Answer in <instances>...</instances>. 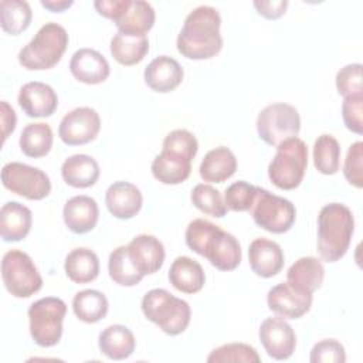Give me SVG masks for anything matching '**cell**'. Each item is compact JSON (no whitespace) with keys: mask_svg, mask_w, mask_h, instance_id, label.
Here are the masks:
<instances>
[{"mask_svg":"<svg viewBox=\"0 0 363 363\" xmlns=\"http://www.w3.org/2000/svg\"><path fill=\"white\" fill-rule=\"evenodd\" d=\"M248 261L252 272L261 278H271L284 267V252L278 242L259 237L248 248Z\"/></svg>","mask_w":363,"mask_h":363,"instance_id":"18","label":"cell"},{"mask_svg":"<svg viewBox=\"0 0 363 363\" xmlns=\"http://www.w3.org/2000/svg\"><path fill=\"white\" fill-rule=\"evenodd\" d=\"M235 170L237 159L225 146H218L207 152L199 167L201 179L210 183H223L230 179Z\"/></svg>","mask_w":363,"mask_h":363,"instance_id":"27","label":"cell"},{"mask_svg":"<svg viewBox=\"0 0 363 363\" xmlns=\"http://www.w3.org/2000/svg\"><path fill=\"white\" fill-rule=\"evenodd\" d=\"M254 7L259 16L268 20H277L285 14L288 1L286 0H255Z\"/></svg>","mask_w":363,"mask_h":363,"instance_id":"47","label":"cell"},{"mask_svg":"<svg viewBox=\"0 0 363 363\" xmlns=\"http://www.w3.org/2000/svg\"><path fill=\"white\" fill-rule=\"evenodd\" d=\"M130 261L145 277L159 271L164 261V247L159 238L150 234H139L126 245Z\"/></svg>","mask_w":363,"mask_h":363,"instance_id":"16","label":"cell"},{"mask_svg":"<svg viewBox=\"0 0 363 363\" xmlns=\"http://www.w3.org/2000/svg\"><path fill=\"white\" fill-rule=\"evenodd\" d=\"M257 196V186L244 180L235 182L225 189L224 204L231 211H250Z\"/></svg>","mask_w":363,"mask_h":363,"instance_id":"39","label":"cell"},{"mask_svg":"<svg viewBox=\"0 0 363 363\" xmlns=\"http://www.w3.org/2000/svg\"><path fill=\"white\" fill-rule=\"evenodd\" d=\"M155 18L156 14L150 3L145 0H130L129 7L115 21V24L118 31L146 35V33L153 27Z\"/></svg>","mask_w":363,"mask_h":363,"instance_id":"30","label":"cell"},{"mask_svg":"<svg viewBox=\"0 0 363 363\" xmlns=\"http://www.w3.org/2000/svg\"><path fill=\"white\" fill-rule=\"evenodd\" d=\"M250 211L258 227L274 234L286 233L296 217L295 206L289 200L261 187H257V196Z\"/></svg>","mask_w":363,"mask_h":363,"instance_id":"9","label":"cell"},{"mask_svg":"<svg viewBox=\"0 0 363 363\" xmlns=\"http://www.w3.org/2000/svg\"><path fill=\"white\" fill-rule=\"evenodd\" d=\"M345 179L354 187H363V142L357 140L349 146L343 163Z\"/></svg>","mask_w":363,"mask_h":363,"instance_id":"42","label":"cell"},{"mask_svg":"<svg viewBox=\"0 0 363 363\" xmlns=\"http://www.w3.org/2000/svg\"><path fill=\"white\" fill-rule=\"evenodd\" d=\"M312 363H343L346 360L345 347L336 339H323L311 350Z\"/></svg>","mask_w":363,"mask_h":363,"instance_id":"44","label":"cell"},{"mask_svg":"<svg viewBox=\"0 0 363 363\" xmlns=\"http://www.w3.org/2000/svg\"><path fill=\"white\" fill-rule=\"evenodd\" d=\"M129 4L130 0H96L94 7L101 16L111 18L115 23L126 11Z\"/></svg>","mask_w":363,"mask_h":363,"instance_id":"46","label":"cell"},{"mask_svg":"<svg viewBox=\"0 0 363 363\" xmlns=\"http://www.w3.org/2000/svg\"><path fill=\"white\" fill-rule=\"evenodd\" d=\"M325 278V268L315 257H302L296 259L286 272V282L303 292L313 294L320 288Z\"/></svg>","mask_w":363,"mask_h":363,"instance_id":"25","label":"cell"},{"mask_svg":"<svg viewBox=\"0 0 363 363\" xmlns=\"http://www.w3.org/2000/svg\"><path fill=\"white\" fill-rule=\"evenodd\" d=\"M221 17L211 6H199L184 18L177 35V51L190 60H208L223 47Z\"/></svg>","mask_w":363,"mask_h":363,"instance_id":"1","label":"cell"},{"mask_svg":"<svg viewBox=\"0 0 363 363\" xmlns=\"http://www.w3.org/2000/svg\"><path fill=\"white\" fill-rule=\"evenodd\" d=\"M217 227L218 225H216L214 223L204 220V218H196V220L190 221L186 228V234H184L187 247L191 251L201 255L207 238L217 230Z\"/></svg>","mask_w":363,"mask_h":363,"instance_id":"43","label":"cell"},{"mask_svg":"<svg viewBox=\"0 0 363 363\" xmlns=\"http://www.w3.org/2000/svg\"><path fill=\"white\" fill-rule=\"evenodd\" d=\"M142 312L147 320L170 336L184 332L191 318L189 303L163 288H155L145 294L142 298Z\"/></svg>","mask_w":363,"mask_h":363,"instance_id":"4","label":"cell"},{"mask_svg":"<svg viewBox=\"0 0 363 363\" xmlns=\"http://www.w3.org/2000/svg\"><path fill=\"white\" fill-rule=\"evenodd\" d=\"M18 105L30 118L51 116L58 106L55 91L44 82L31 81L24 84L18 92Z\"/></svg>","mask_w":363,"mask_h":363,"instance_id":"15","label":"cell"},{"mask_svg":"<svg viewBox=\"0 0 363 363\" xmlns=\"http://www.w3.org/2000/svg\"><path fill=\"white\" fill-rule=\"evenodd\" d=\"M65 274L75 284H86L99 275L98 255L89 248H74L65 258Z\"/></svg>","mask_w":363,"mask_h":363,"instance_id":"29","label":"cell"},{"mask_svg":"<svg viewBox=\"0 0 363 363\" xmlns=\"http://www.w3.org/2000/svg\"><path fill=\"white\" fill-rule=\"evenodd\" d=\"M259 340L269 357L286 360L296 346V336L292 326L281 316L267 318L259 326Z\"/></svg>","mask_w":363,"mask_h":363,"instance_id":"12","label":"cell"},{"mask_svg":"<svg viewBox=\"0 0 363 363\" xmlns=\"http://www.w3.org/2000/svg\"><path fill=\"white\" fill-rule=\"evenodd\" d=\"M308 166V146L296 138L284 140L277 146V153L268 166L269 180L281 190L296 189Z\"/></svg>","mask_w":363,"mask_h":363,"instance_id":"5","label":"cell"},{"mask_svg":"<svg viewBox=\"0 0 363 363\" xmlns=\"http://www.w3.org/2000/svg\"><path fill=\"white\" fill-rule=\"evenodd\" d=\"M149 51L146 35L128 34L118 31L111 40V54L122 65H135L140 62Z\"/></svg>","mask_w":363,"mask_h":363,"instance_id":"28","label":"cell"},{"mask_svg":"<svg viewBox=\"0 0 363 363\" xmlns=\"http://www.w3.org/2000/svg\"><path fill=\"white\" fill-rule=\"evenodd\" d=\"M99 129L101 118L98 112L89 106H79L64 115L58 126V136L65 145L78 146L94 140Z\"/></svg>","mask_w":363,"mask_h":363,"instance_id":"11","label":"cell"},{"mask_svg":"<svg viewBox=\"0 0 363 363\" xmlns=\"http://www.w3.org/2000/svg\"><path fill=\"white\" fill-rule=\"evenodd\" d=\"M162 149L170 150L173 153L182 155V156L193 160L199 150V143H197L196 136L190 130L174 129L164 136Z\"/></svg>","mask_w":363,"mask_h":363,"instance_id":"40","label":"cell"},{"mask_svg":"<svg viewBox=\"0 0 363 363\" xmlns=\"http://www.w3.org/2000/svg\"><path fill=\"white\" fill-rule=\"evenodd\" d=\"M52 130L48 123L35 122L28 123L20 133V149L28 157H43L45 156L52 146Z\"/></svg>","mask_w":363,"mask_h":363,"instance_id":"32","label":"cell"},{"mask_svg":"<svg viewBox=\"0 0 363 363\" xmlns=\"http://www.w3.org/2000/svg\"><path fill=\"white\" fill-rule=\"evenodd\" d=\"M1 278L14 298H28L43 286V278L31 257L21 250H10L3 255Z\"/></svg>","mask_w":363,"mask_h":363,"instance_id":"7","label":"cell"},{"mask_svg":"<svg viewBox=\"0 0 363 363\" xmlns=\"http://www.w3.org/2000/svg\"><path fill=\"white\" fill-rule=\"evenodd\" d=\"M257 132L269 146H278L286 139L296 138L301 130V118L295 106L277 102L265 106L257 116Z\"/></svg>","mask_w":363,"mask_h":363,"instance_id":"8","label":"cell"},{"mask_svg":"<svg viewBox=\"0 0 363 363\" xmlns=\"http://www.w3.org/2000/svg\"><path fill=\"white\" fill-rule=\"evenodd\" d=\"M201 257L207 258L220 271H233L241 262V247L233 234L218 225L207 238Z\"/></svg>","mask_w":363,"mask_h":363,"instance_id":"14","label":"cell"},{"mask_svg":"<svg viewBox=\"0 0 363 363\" xmlns=\"http://www.w3.org/2000/svg\"><path fill=\"white\" fill-rule=\"evenodd\" d=\"M342 118L346 128L357 135L363 132V95L345 96L342 104Z\"/></svg>","mask_w":363,"mask_h":363,"instance_id":"45","label":"cell"},{"mask_svg":"<svg viewBox=\"0 0 363 363\" xmlns=\"http://www.w3.org/2000/svg\"><path fill=\"white\" fill-rule=\"evenodd\" d=\"M0 116H1V129H3L1 135H3V143H4L9 135L14 130L16 122H17L14 109L6 101L0 102Z\"/></svg>","mask_w":363,"mask_h":363,"instance_id":"48","label":"cell"},{"mask_svg":"<svg viewBox=\"0 0 363 363\" xmlns=\"http://www.w3.org/2000/svg\"><path fill=\"white\" fill-rule=\"evenodd\" d=\"M33 214L18 201H7L0 210V234L7 242L21 241L31 230Z\"/></svg>","mask_w":363,"mask_h":363,"instance_id":"22","label":"cell"},{"mask_svg":"<svg viewBox=\"0 0 363 363\" xmlns=\"http://www.w3.org/2000/svg\"><path fill=\"white\" fill-rule=\"evenodd\" d=\"M99 217L96 201L85 194L68 199L62 208L65 225L75 234H85L95 228Z\"/></svg>","mask_w":363,"mask_h":363,"instance_id":"21","label":"cell"},{"mask_svg":"<svg viewBox=\"0 0 363 363\" xmlns=\"http://www.w3.org/2000/svg\"><path fill=\"white\" fill-rule=\"evenodd\" d=\"M142 203L140 190L129 182H115L105 193V204L109 213L119 220L135 217L140 211Z\"/></svg>","mask_w":363,"mask_h":363,"instance_id":"20","label":"cell"},{"mask_svg":"<svg viewBox=\"0 0 363 363\" xmlns=\"http://www.w3.org/2000/svg\"><path fill=\"white\" fill-rule=\"evenodd\" d=\"M67 305L55 296H45L33 302L28 308L30 335L41 347L55 346L62 336V322Z\"/></svg>","mask_w":363,"mask_h":363,"instance_id":"6","label":"cell"},{"mask_svg":"<svg viewBox=\"0 0 363 363\" xmlns=\"http://www.w3.org/2000/svg\"><path fill=\"white\" fill-rule=\"evenodd\" d=\"M33 18L31 7L24 0L0 1V24L3 31L17 35L28 28Z\"/></svg>","mask_w":363,"mask_h":363,"instance_id":"34","label":"cell"},{"mask_svg":"<svg viewBox=\"0 0 363 363\" xmlns=\"http://www.w3.org/2000/svg\"><path fill=\"white\" fill-rule=\"evenodd\" d=\"M108 299L96 289H84L75 294L72 311L75 316L85 323H96L108 313Z\"/></svg>","mask_w":363,"mask_h":363,"instance_id":"31","label":"cell"},{"mask_svg":"<svg viewBox=\"0 0 363 363\" xmlns=\"http://www.w3.org/2000/svg\"><path fill=\"white\" fill-rule=\"evenodd\" d=\"M1 183L11 193L28 200H43L51 191L50 177L41 169L20 162H10L3 166Z\"/></svg>","mask_w":363,"mask_h":363,"instance_id":"10","label":"cell"},{"mask_svg":"<svg viewBox=\"0 0 363 363\" xmlns=\"http://www.w3.org/2000/svg\"><path fill=\"white\" fill-rule=\"evenodd\" d=\"M313 164L322 174H335L340 167V145L332 135L323 133L313 143Z\"/></svg>","mask_w":363,"mask_h":363,"instance_id":"35","label":"cell"},{"mask_svg":"<svg viewBox=\"0 0 363 363\" xmlns=\"http://www.w3.org/2000/svg\"><path fill=\"white\" fill-rule=\"evenodd\" d=\"M354 231L352 210L342 203L323 206L318 216V251L323 261L336 262L349 250Z\"/></svg>","mask_w":363,"mask_h":363,"instance_id":"2","label":"cell"},{"mask_svg":"<svg viewBox=\"0 0 363 363\" xmlns=\"http://www.w3.org/2000/svg\"><path fill=\"white\" fill-rule=\"evenodd\" d=\"M108 271L111 279L122 286L138 285L143 278V275L135 268L133 262L130 261L126 245L116 247L109 254Z\"/></svg>","mask_w":363,"mask_h":363,"instance_id":"36","label":"cell"},{"mask_svg":"<svg viewBox=\"0 0 363 363\" xmlns=\"http://www.w3.org/2000/svg\"><path fill=\"white\" fill-rule=\"evenodd\" d=\"M182 65L169 55H159L145 68L143 78L146 85L160 94H166L177 88L183 81Z\"/></svg>","mask_w":363,"mask_h":363,"instance_id":"19","label":"cell"},{"mask_svg":"<svg viewBox=\"0 0 363 363\" xmlns=\"http://www.w3.org/2000/svg\"><path fill=\"white\" fill-rule=\"evenodd\" d=\"M68 47L67 30L54 23H45L18 52V62L30 71L50 69L55 67Z\"/></svg>","mask_w":363,"mask_h":363,"instance_id":"3","label":"cell"},{"mask_svg":"<svg viewBox=\"0 0 363 363\" xmlns=\"http://www.w3.org/2000/svg\"><path fill=\"white\" fill-rule=\"evenodd\" d=\"M169 281L180 292L196 294L204 286L206 275L203 267L196 259L182 255L172 262Z\"/></svg>","mask_w":363,"mask_h":363,"instance_id":"24","label":"cell"},{"mask_svg":"<svg viewBox=\"0 0 363 363\" xmlns=\"http://www.w3.org/2000/svg\"><path fill=\"white\" fill-rule=\"evenodd\" d=\"M190 199H191V203L201 213L208 214L211 217L221 218L227 213V207L224 204V199L221 197V193L210 184L200 183L194 186V189L191 190Z\"/></svg>","mask_w":363,"mask_h":363,"instance_id":"37","label":"cell"},{"mask_svg":"<svg viewBox=\"0 0 363 363\" xmlns=\"http://www.w3.org/2000/svg\"><path fill=\"white\" fill-rule=\"evenodd\" d=\"M208 363H223V362H242V363H259L261 357L257 350L247 343H227L216 347L207 356Z\"/></svg>","mask_w":363,"mask_h":363,"instance_id":"38","label":"cell"},{"mask_svg":"<svg viewBox=\"0 0 363 363\" xmlns=\"http://www.w3.org/2000/svg\"><path fill=\"white\" fill-rule=\"evenodd\" d=\"M72 77L84 84L96 85L108 79L111 74L106 58L96 50L81 48L74 52L69 61Z\"/></svg>","mask_w":363,"mask_h":363,"instance_id":"17","label":"cell"},{"mask_svg":"<svg viewBox=\"0 0 363 363\" xmlns=\"http://www.w3.org/2000/svg\"><path fill=\"white\" fill-rule=\"evenodd\" d=\"M98 346L102 354L112 360L128 359L136 346L135 336L125 325H111L99 333Z\"/></svg>","mask_w":363,"mask_h":363,"instance_id":"26","label":"cell"},{"mask_svg":"<svg viewBox=\"0 0 363 363\" xmlns=\"http://www.w3.org/2000/svg\"><path fill=\"white\" fill-rule=\"evenodd\" d=\"M99 164L88 155H72L67 157L61 166L64 182L75 189H86L94 186L99 179Z\"/></svg>","mask_w":363,"mask_h":363,"instance_id":"23","label":"cell"},{"mask_svg":"<svg viewBox=\"0 0 363 363\" xmlns=\"http://www.w3.org/2000/svg\"><path fill=\"white\" fill-rule=\"evenodd\" d=\"M191 173V162L160 152L152 162V174L163 184H180Z\"/></svg>","mask_w":363,"mask_h":363,"instance_id":"33","label":"cell"},{"mask_svg":"<svg viewBox=\"0 0 363 363\" xmlns=\"http://www.w3.org/2000/svg\"><path fill=\"white\" fill-rule=\"evenodd\" d=\"M362 64H347L340 68L336 74V89L339 95L352 96V95H363L362 86Z\"/></svg>","mask_w":363,"mask_h":363,"instance_id":"41","label":"cell"},{"mask_svg":"<svg viewBox=\"0 0 363 363\" xmlns=\"http://www.w3.org/2000/svg\"><path fill=\"white\" fill-rule=\"evenodd\" d=\"M268 308L284 319H298L309 312L312 294L299 291L288 282L272 286L267 295Z\"/></svg>","mask_w":363,"mask_h":363,"instance_id":"13","label":"cell"},{"mask_svg":"<svg viewBox=\"0 0 363 363\" xmlns=\"http://www.w3.org/2000/svg\"><path fill=\"white\" fill-rule=\"evenodd\" d=\"M74 4L72 0H41V6L52 13H61Z\"/></svg>","mask_w":363,"mask_h":363,"instance_id":"49","label":"cell"}]
</instances>
